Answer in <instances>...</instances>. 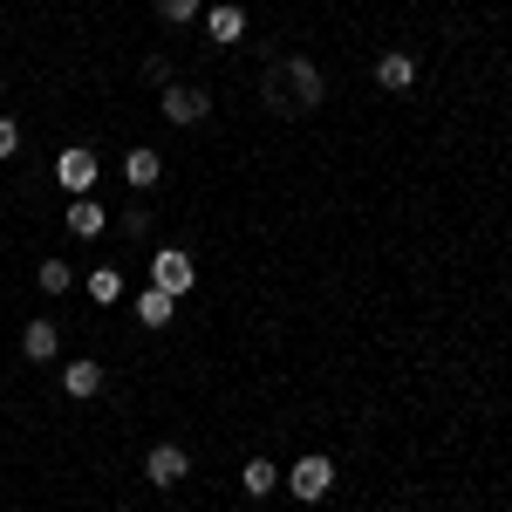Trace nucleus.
<instances>
[{"instance_id":"nucleus-1","label":"nucleus","mask_w":512,"mask_h":512,"mask_svg":"<svg viewBox=\"0 0 512 512\" xmlns=\"http://www.w3.org/2000/svg\"><path fill=\"white\" fill-rule=\"evenodd\" d=\"M321 96H328V82H321V69L308 55H287L280 76L267 69V103H280V110H315Z\"/></svg>"},{"instance_id":"nucleus-2","label":"nucleus","mask_w":512,"mask_h":512,"mask_svg":"<svg viewBox=\"0 0 512 512\" xmlns=\"http://www.w3.org/2000/svg\"><path fill=\"white\" fill-rule=\"evenodd\" d=\"M192 280L198 274H192V253H185V246H158V253H151V287H164L171 301H178Z\"/></svg>"},{"instance_id":"nucleus-3","label":"nucleus","mask_w":512,"mask_h":512,"mask_svg":"<svg viewBox=\"0 0 512 512\" xmlns=\"http://www.w3.org/2000/svg\"><path fill=\"white\" fill-rule=\"evenodd\" d=\"M205 110H212L205 89H192V82H164V117L171 123H205Z\"/></svg>"},{"instance_id":"nucleus-4","label":"nucleus","mask_w":512,"mask_h":512,"mask_svg":"<svg viewBox=\"0 0 512 512\" xmlns=\"http://www.w3.org/2000/svg\"><path fill=\"white\" fill-rule=\"evenodd\" d=\"M328 485H335V465H328V458H301V465L287 472V492H294V499H328Z\"/></svg>"},{"instance_id":"nucleus-5","label":"nucleus","mask_w":512,"mask_h":512,"mask_svg":"<svg viewBox=\"0 0 512 512\" xmlns=\"http://www.w3.org/2000/svg\"><path fill=\"white\" fill-rule=\"evenodd\" d=\"M96 171H103V164H96V151H62V158H55V178H62V192H89V185H96Z\"/></svg>"},{"instance_id":"nucleus-6","label":"nucleus","mask_w":512,"mask_h":512,"mask_svg":"<svg viewBox=\"0 0 512 512\" xmlns=\"http://www.w3.org/2000/svg\"><path fill=\"white\" fill-rule=\"evenodd\" d=\"M185 472H192L185 444H151V458H144V478H151V485H178Z\"/></svg>"},{"instance_id":"nucleus-7","label":"nucleus","mask_w":512,"mask_h":512,"mask_svg":"<svg viewBox=\"0 0 512 512\" xmlns=\"http://www.w3.org/2000/svg\"><path fill=\"white\" fill-rule=\"evenodd\" d=\"M205 35L219 41V48H233V41L246 35V14H239L233 0H212V14H205Z\"/></svg>"},{"instance_id":"nucleus-8","label":"nucleus","mask_w":512,"mask_h":512,"mask_svg":"<svg viewBox=\"0 0 512 512\" xmlns=\"http://www.w3.org/2000/svg\"><path fill=\"white\" fill-rule=\"evenodd\" d=\"M55 349H62V328H55V321H28L21 355H28V362H55Z\"/></svg>"},{"instance_id":"nucleus-9","label":"nucleus","mask_w":512,"mask_h":512,"mask_svg":"<svg viewBox=\"0 0 512 512\" xmlns=\"http://www.w3.org/2000/svg\"><path fill=\"white\" fill-rule=\"evenodd\" d=\"M103 226H110V212H103L96 198L82 192L76 205H69V233H76V239H96V233H103Z\"/></svg>"},{"instance_id":"nucleus-10","label":"nucleus","mask_w":512,"mask_h":512,"mask_svg":"<svg viewBox=\"0 0 512 512\" xmlns=\"http://www.w3.org/2000/svg\"><path fill=\"white\" fill-rule=\"evenodd\" d=\"M123 178H130L137 192H151V185L164 178V158L158 151H130V158H123Z\"/></svg>"},{"instance_id":"nucleus-11","label":"nucleus","mask_w":512,"mask_h":512,"mask_svg":"<svg viewBox=\"0 0 512 512\" xmlns=\"http://www.w3.org/2000/svg\"><path fill=\"white\" fill-rule=\"evenodd\" d=\"M376 82H383V89H410V82H417V62H410L403 48H390V55L376 62Z\"/></svg>"},{"instance_id":"nucleus-12","label":"nucleus","mask_w":512,"mask_h":512,"mask_svg":"<svg viewBox=\"0 0 512 512\" xmlns=\"http://www.w3.org/2000/svg\"><path fill=\"white\" fill-rule=\"evenodd\" d=\"M62 390L69 396H96L103 390V362H69V369H62Z\"/></svg>"},{"instance_id":"nucleus-13","label":"nucleus","mask_w":512,"mask_h":512,"mask_svg":"<svg viewBox=\"0 0 512 512\" xmlns=\"http://www.w3.org/2000/svg\"><path fill=\"white\" fill-rule=\"evenodd\" d=\"M171 308H178V301H171L164 287H151V294H137V321H144V328H164V321H171Z\"/></svg>"},{"instance_id":"nucleus-14","label":"nucleus","mask_w":512,"mask_h":512,"mask_svg":"<svg viewBox=\"0 0 512 512\" xmlns=\"http://www.w3.org/2000/svg\"><path fill=\"white\" fill-rule=\"evenodd\" d=\"M35 280H41V294H69V287H76V267H69V260H41Z\"/></svg>"},{"instance_id":"nucleus-15","label":"nucleus","mask_w":512,"mask_h":512,"mask_svg":"<svg viewBox=\"0 0 512 512\" xmlns=\"http://www.w3.org/2000/svg\"><path fill=\"white\" fill-rule=\"evenodd\" d=\"M89 294H96L103 308H117V301H123V274H117V267H96V274H89Z\"/></svg>"},{"instance_id":"nucleus-16","label":"nucleus","mask_w":512,"mask_h":512,"mask_svg":"<svg viewBox=\"0 0 512 512\" xmlns=\"http://www.w3.org/2000/svg\"><path fill=\"white\" fill-rule=\"evenodd\" d=\"M274 465H267V458H253V465H246V472H239V485H246V492H253V499H267V492H274Z\"/></svg>"},{"instance_id":"nucleus-17","label":"nucleus","mask_w":512,"mask_h":512,"mask_svg":"<svg viewBox=\"0 0 512 512\" xmlns=\"http://www.w3.org/2000/svg\"><path fill=\"white\" fill-rule=\"evenodd\" d=\"M158 14L171 21V28H185V21L198 14V0H158Z\"/></svg>"},{"instance_id":"nucleus-18","label":"nucleus","mask_w":512,"mask_h":512,"mask_svg":"<svg viewBox=\"0 0 512 512\" xmlns=\"http://www.w3.org/2000/svg\"><path fill=\"white\" fill-rule=\"evenodd\" d=\"M14 151H21V123H14V117H0V164L14 158Z\"/></svg>"}]
</instances>
